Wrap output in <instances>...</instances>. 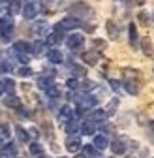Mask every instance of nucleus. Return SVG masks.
<instances>
[{"label":"nucleus","mask_w":154,"mask_h":158,"mask_svg":"<svg viewBox=\"0 0 154 158\" xmlns=\"http://www.w3.org/2000/svg\"><path fill=\"white\" fill-rule=\"evenodd\" d=\"M11 36H13V19L8 15L0 17V38L4 42H10Z\"/></svg>","instance_id":"1"},{"label":"nucleus","mask_w":154,"mask_h":158,"mask_svg":"<svg viewBox=\"0 0 154 158\" xmlns=\"http://www.w3.org/2000/svg\"><path fill=\"white\" fill-rule=\"evenodd\" d=\"M75 102H77V113L83 115V113H87L88 109H92L96 104H98V98H94V96H79V98H75Z\"/></svg>","instance_id":"2"},{"label":"nucleus","mask_w":154,"mask_h":158,"mask_svg":"<svg viewBox=\"0 0 154 158\" xmlns=\"http://www.w3.org/2000/svg\"><path fill=\"white\" fill-rule=\"evenodd\" d=\"M70 15H71V17H77V19H83V17L92 15V10H90L87 4H83V2H77V4H73V6H71Z\"/></svg>","instance_id":"3"},{"label":"nucleus","mask_w":154,"mask_h":158,"mask_svg":"<svg viewBox=\"0 0 154 158\" xmlns=\"http://www.w3.org/2000/svg\"><path fill=\"white\" fill-rule=\"evenodd\" d=\"M85 44V36L83 34H70L68 40H66V45L71 49V51H79Z\"/></svg>","instance_id":"4"},{"label":"nucleus","mask_w":154,"mask_h":158,"mask_svg":"<svg viewBox=\"0 0 154 158\" xmlns=\"http://www.w3.org/2000/svg\"><path fill=\"white\" fill-rule=\"evenodd\" d=\"M53 79H55V70H47V72H43L40 77H38V87L43 89V90H47L51 85H55V83H53Z\"/></svg>","instance_id":"5"},{"label":"nucleus","mask_w":154,"mask_h":158,"mask_svg":"<svg viewBox=\"0 0 154 158\" xmlns=\"http://www.w3.org/2000/svg\"><path fill=\"white\" fill-rule=\"evenodd\" d=\"M83 23H81V19H77V17H71V15H68V17H64L62 21L59 23V27L66 32V30H73V28H79Z\"/></svg>","instance_id":"6"},{"label":"nucleus","mask_w":154,"mask_h":158,"mask_svg":"<svg viewBox=\"0 0 154 158\" xmlns=\"http://www.w3.org/2000/svg\"><path fill=\"white\" fill-rule=\"evenodd\" d=\"M38 11H40V4L34 2V0H30V2H26L23 6V17H26V19H34L38 15Z\"/></svg>","instance_id":"7"},{"label":"nucleus","mask_w":154,"mask_h":158,"mask_svg":"<svg viewBox=\"0 0 154 158\" xmlns=\"http://www.w3.org/2000/svg\"><path fill=\"white\" fill-rule=\"evenodd\" d=\"M105 118H107L105 109H94V111L90 113V117H88V121H92L94 124H103Z\"/></svg>","instance_id":"8"},{"label":"nucleus","mask_w":154,"mask_h":158,"mask_svg":"<svg viewBox=\"0 0 154 158\" xmlns=\"http://www.w3.org/2000/svg\"><path fill=\"white\" fill-rule=\"evenodd\" d=\"M66 149L70 151V152H77L81 149V141H79V137L77 135H70L68 139H66Z\"/></svg>","instance_id":"9"},{"label":"nucleus","mask_w":154,"mask_h":158,"mask_svg":"<svg viewBox=\"0 0 154 158\" xmlns=\"http://www.w3.org/2000/svg\"><path fill=\"white\" fill-rule=\"evenodd\" d=\"M2 102H4V106H6V107H11V109H21V106H23V104H21V100H19L15 94L6 96Z\"/></svg>","instance_id":"10"},{"label":"nucleus","mask_w":154,"mask_h":158,"mask_svg":"<svg viewBox=\"0 0 154 158\" xmlns=\"http://www.w3.org/2000/svg\"><path fill=\"white\" fill-rule=\"evenodd\" d=\"M83 60L88 64V66H96L100 60V53H96V51H87L83 53Z\"/></svg>","instance_id":"11"},{"label":"nucleus","mask_w":154,"mask_h":158,"mask_svg":"<svg viewBox=\"0 0 154 158\" xmlns=\"http://www.w3.org/2000/svg\"><path fill=\"white\" fill-rule=\"evenodd\" d=\"M32 34L38 36V38H43V36L47 34V23H43V21L34 23V25H32Z\"/></svg>","instance_id":"12"},{"label":"nucleus","mask_w":154,"mask_h":158,"mask_svg":"<svg viewBox=\"0 0 154 158\" xmlns=\"http://www.w3.org/2000/svg\"><path fill=\"white\" fill-rule=\"evenodd\" d=\"M59 118H60V123H70L73 121V111L70 106H62L60 107V113H59Z\"/></svg>","instance_id":"13"},{"label":"nucleus","mask_w":154,"mask_h":158,"mask_svg":"<svg viewBox=\"0 0 154 158\" xmlns=\"http://www.w3.org/2000/svg\"><path fill=\"white\" fill-rule=\"evenodd\" d=\"M111 151L115 154H124L126 152V143H124V137H119V139H115L111 143Z\"/></svg>","instance_id":"14"},{"label":"nucleus","mask_w":154,"mask_h":158,"mask_svg":"<svg viewBox=\"0 0 154 158\" xmlns=\"http://www.w3.org/2000/svg\"><path fill=\"white\" fill-rule=\"evenodd\" d=\"M28 151H30V154H32V156H36V158H45L43 147L38 143V141H32V143L28 145Z\"/></svg>","instance_id":"15"},{"label":"nucleus","mask_w":154,"mask_h":158,"mask_svg":"<svg viewBox=\"0 0 154 158\" xmlns=\"http://www.w3.org/2000/svg\"><path fill=\"white\" fill-rule=\"evenodd\" d=\"M13 53H15V55L32 53V51H30V44H26V42H15V44H13Z\"/></svg>","instance_id":"16"},{"label":"nucleus","mask_w":154,"mask_h":158,"mask_svg":"<svg viewBox=\"0 0 154 158\" xmlns=\"http://www.w3.org/2000/svg\"><path fill=\"white\" fill-rule=\"evenodd\" d=\"M47 58H49V62H53V64L64 62V56H62V53H60L59 49H51V51L47 53Z\"/></svg>","instance_id":"17"},{"label":"nucleus","mask_w":154,"mask_h":158,"mask_svg":"<svg viewBox=\"0 0 154 158\" xmlns=\"http://www.w3.org/2000/svg\"><path fill=\"white\" fill-rule=\"evenodd\" d=\"M94 147L98 149V151H103V149H107V147H109V139H107L103 134L96 135V137H94Z\"/></svg>","instance_id":"18"},{"label":"nucleus","mask_w":154,"mask_h":158,"mask_svg":"<svg viewBox=\"0 0 154 158\" xmlns=\"http://www.w3.org/2000/svg\"><path fill=\"white\" fill-rule=\"evenodd\" d=\"M124 89H126L128 94H137L139 92V83L132 81V79H126V81H124Z\"/></svg>","instance_id":"19"},{"label":"nucleus","mask_w":154,"mask_h":158,"mask_svg":"<svg viewBox=\"0 0 154 158\" xmlns=\"http://www.w3.org/2000/svg\"><path fill=\"white\" fill-rule=\"evenodd\" d=\"M94 132H96V124L87 118V121L81 124V134H85V135H92Z\"/></svg>","instance_id":"20"},{"label":"nucleus","mask_w":154,"mask_h":158,"mask_svg":"<svg viewBox=\"0 0 154 158\" xmlns=\"http://www.w3.org/2000/svg\"><path fill=\"white\" fill-rule=\"evenodd\" d=\"M66 132H68L70 135H75L77 132H81V126H79V123H77L75 118H73V121H70V123H66Z\"/></svg>","instance_id":"21"},{"label":"nucleus","mask_w":154,"mask_h":158,"mask_svg":"<svg viewBox=\"0 0 154 158\" xmlns=\"http://www.w3.org/2000/svg\"><path fill=\"white\" fill-rule=\"evenodd\" d=\"M128 30H130V45L132 47H137V28H136V25L130 23Z\"/></svg>","instance_id":"22"},{"label":"nucleus","mask_w":154,"mask_h":158,"mask_svg":"<svg viewBox=\"0 0 154 158\" xmlns=\"http://www.w3.org/2000/svg\"><path fill=\"white\" fill-rule=\"evenodd\" d=\"M15 132H17V139L21 141V143H30V137H28V132H26L25 128H21V126H17V128H15Z\"/></svg>","instance_id":"23"},{"label":"nucleus","mask_w":154,"mask_h":158,"mask_svg":"<svg viewBox=\"0 0 154 158\" xmlns=\"http://www.w3.org/2000/svg\"><path fill=\"white\" fill-rule=\"evenodd\" d=\"M60 42H62V34H59V32L49 34L47 40H45V44H47V45H56V44H60Z\"/></svg>","instance_id":"24"},{"label":"nucleus","mask_w":154,"mask_h":158,"mask_svg":"<svg viewBox=\"0 0 154 158\" xmlns=\"http://www.w3.org/2000/svg\"><path fill=\"white\" fill-rule=\"evenodd\" d=\"M70 70H71L73 77H85V75H87V70H85L83 66H79V64H71Z\"/></svg>","instance_id":"25"},{"label":"nucleus","mask_w":154,"mask_h":158,"mask_svg":"<svg viewBox=\"0 0 154 158\" xmlns=\"http://www.w3.org/2000/svg\"><path fill=\"white\" fill-rule=\"evenodd\" d=\"M10 135H11V128L10 124H0V139H10Z\"/></svg>","instance_id":"26"},{"label":"nucleus","mask_w":154,"mask_h":158,"mask_svg":"<svg viewBox=\"0 0 154 158\" xmlns=\"http://www.w3.org/2000/svg\"><path fill=\"white\" fill-rule=\"evenodd\" d=\"M117 107H119V98H113V100L107 104V107H105V113H107V117H109V115H113L115 111H117Z\"/></svg>","instance_id":"27"},{"label":"nucleus","mask_w":154,"mask_h":158,"mask_svg":"<svg viewBox=\"0 0 154 158\" xmlns=\"http://www.w3.org/2000/svg\"><path fill=\"white\" fill-rule=\"evenodd\" d=\"M8 8H10V13H11V15H15V13L21 11V2H19V0H10Z\"/></svg>","instance_id":"28"},{"label":"nucleus","mask_w":154,"mask_h":158,"mask_svg":"<svg viewBox=\"0 0 154 158\" xmlns=\"http://www.w3.org/2000/svg\"><path fill=\"white\" fill-rule=\"evenodd\" d=\"M83 152H85L88 158H92V156H98V149H96L94 145H85V147H83Z\"/></svg>","instance_id":"29"},{"label":"nucleus","mask_w":154,"mask_h":158,"mask_svg":"<svg viewBox=\"0 0 154 158\" xmlns=\"http://www.w3.org/2000/svg\"><path fill=\"white\" fill-rule=\"evenodd\" d=\"M45 92H47V96H49V98H59V96H60V90L56 89V85H51Z\"/></svg>","instance_id":"30"},{"label":"nucleus","mask_w":154,"mask_h":158,"mask_svg":"<svg viewBox=\"0 0 154 158\" xmlns=\"http://www.w3.org/2000/svg\"><path fill=\"white\" fill-rule=\"evenodd\" d=\"M17 73L21 75V77H30V75H32V68H28V66L25 64V66H21V68L17 70Z\"/></svg>","instance_id":"31"},{"label":"nucleus","mask_w":154,"mask_h":158,"mask_svg":"<svg viewBox=\"0 0 154 158\" xmlns=\"http://www.w3.org/2000/svg\"><path fill=\"white\" fill-rule=\"evenodd\" d=\"M143 51H145V55H152V51H154L148 38H145V40H143Z\"/></svg>","instance_id":"32"},{"label":"nucleus","mask_w":154,"mask_h":158,"mask_svg":"<svg viewBox=\"0 0 154 158\" xmlns=\"http://www.w3.org/2000/svg\"><path fill=\"white\" fill-rule=\"evenodd\" d=\"M79 89H83V90H92V89H96V83L87 79V81H83V83L79 85Z\"/></svg>","instance_id":"33"},{"label":"nucleus","mask_w":154,"mask_h":158,"mask_svg":"<svg viewBox=\"0 0 154 158\" xmlns=\"http://www.w3.org/2000/svg\"><path fill=\"white\" fill-rule=\"evenodd\" d=\"M107 30H109V36H111V38H117V36H119V30H117V27L113 25V21L107 23Z\"/></svg>","instance_id":"34"},{"label":"nucleus","mask_w":154,"mask_h":158,"mask_svg":"<svg viewBox=\"0 0 154 158\" xmlns=\"http://www.w3.org/2000/svg\"><path fill=\"white\" fill-rule=\"evenodd\" d=\"M4 81V87H6V92H13V89H15V83H13V79H2Z\"/></svg>","instance_id":"35"},{"label":"nucleus","mask_w":154,"mask_h":158,"mask_svg":"<svg viewBox=\"0 0 154 158\" xmlns=\"http://www.w3.org/2000/svg\"><path fill=\"white\" fill-rule=\"evenodd\" d=\"M66 85H68L70 89H73V90H75V89H79V83H77V79H75V77H70L68 81H66Z\"/></svg>","instance_id":"36"},{"label":"nucleus","mask_w":154,"mask_h":158,"mask_svg":"<svg viewBox=\"0 0 154 158\" xmlns=\"http://www.w3.org/2000/svg\"><path fill=\"white\" fill-rule=\"evenodd\" d=\"M94 45L100 47V49H103V47H105V42H102V40H94Z\"/></svg>","instance_id":"37"},{"label":"nucleus","mask_w":154,"mask_h":158,"mask_svg":"<svg viewBox=\"0 0 154 158\" xmlns=\"http://www.w3.org/2000/svg\"><path fill=\"white\" fill-rule=\"evenodd\" d=\"M109 83H111V89H113V90H119V89H120V85H119V81H113V79H111V81H109Z\"/></svg>","instance_id":"38"},{"label":"nucleus","mask_w":154,"mask_h":158,"mask_svg":"<svg viewBox=\"0 0 154 158\" xmlns=\"http://www.w3.org/2000/svg\"><path fill=\"white\" fill-rule=\"evenodd\" d=\"M139 21H143L145 25H148L147 21H148V17H147V13H139Z\"/></svg>","instance_id":"39"},{"label":"nucleus","mask_w":154,"mask_h":158,"mask_svg":"<svg viewBox=\"0 0 154 158\" xmlns=\"http://www.w3.org/2000/svg\"><path fill=\"white\" fill-rule=\"evenodd\" d=\"M6 94V87H4V81H0V98Z\"/></svg>","instance_id":"40"},{"label":"nucleus","mask_w":154,"mask_h":158,"mask_svg":"<svg viewBox=\"0 0 154 158\" xmlns=\"http://www.w3.org/2000/svg\"><path fill=\"white\" fill-rule=\"evenodd\" d=\"M0 158H13V156H10V154H0Z\"/></svg>","instance_id":"41"},{"label":"nucleus","mask_w":154,"mask_h":158,"mask_svg":"<svg viewBox=\"0 0 154 158\" xmlns=\"http://www.w3.org/2000/svg\"><path fill=\"white\" fill-rule=\"evenodd\" d=\"M75 158H88V156H87V154H77Z\"/></svg>","instance_id":"42"},{"label":"nucleus","mask_w":154,"mask_h":158,"mask_svg":"<svg viewBox=\"0 0 154 158\" xmlns=\"http://www.w3.org/2000/svg\"><path fill=\"white\" fill-rule=\"evenodd\" d=\"M150 128H152V132H154V123H150Z\"/></svg>","instance_id":"43"},{"label":"nucleus","mask_w":154,"mask_h":158,"mask_svg":"<svg viewBox=\"0 0 154 158\" xmlns=\"http://www.w3.org/2000/svg\"><path fill=\"white\" fill-rule=\"evenodd\" d=\"M0 2H8V0H0Z\"/></svg>","instance_id":"44"},{"label":"nucleus","mask_w":154,"mask_h":158,"mask_svg":"<svg viewBox=\"0 0 154 158\" xmlns=\"http://www.w3.org/2000/svg\"><path fill=\"white\" fill-rule=\"evenodd\" d=\"M126 158H133V156H126Z\"/></svg>","instance_id":"45"}]
</instances>
